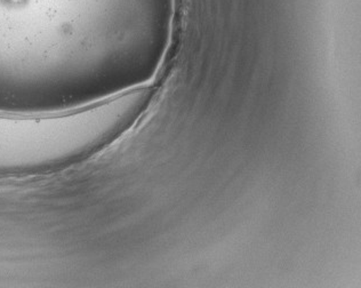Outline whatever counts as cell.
<instances>
[{"label": "cell", "mask_w": 361, "mask_h": 288, "mask_svg": "<svg viewBox=\"0 0 361 288\" xmlns=\"http://www.w3.org/2000/svg\"><path fill=\"white\" fill-rule=\"evenodd\" d=\"M115 100L51 114L0 112V179L40 176L82 162L125 133Z\"/></svg>", "instance_id": "1"}]
</instances>
